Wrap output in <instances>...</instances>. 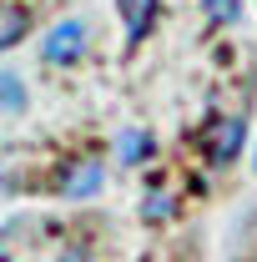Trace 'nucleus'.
<instances>
[{
    "label": "nucleus",
    "mask_w": 257,
    "mask_h": 262,
    "mask_svg": "<svg viewBox=\"0 0 257 262\" xmlns=\"http://www.w3.org/2000/svg\"><path fill=\"white\" fill-rule=\"evenodd\" d=\"M242 141H247V121L242 116H212L202 126V157L212 166H227V162H237Z\"/></svg>",
    "instance_id": "f257e3e1"
},
{
    "label": "nucleus",
    "mask_w": 257,
    "mask_h": 262,
    "mask_svg": "<svg viewBox=\"0 0 257 262\" xmlns=\"http://www.w3.org/2000/svg\"><path fill=\"white\" fill-rule=\"evenodd\" d=\"M101 182H106V166L96 162V157H81V162H71L61 171V192L71 196V202H86V196L101 192Z\"/></svg>",
    "instance_id": "7ed1b4c3"
},
{
    "label": "nucleus",
    "mask_w": 257,
    "mask_h": 262,
    "mask_svg": "<svg viewBox=\"0 0 257 262\" xmlns=\"http://www.w3.org/2000/svg\"><path fill=\"white\" fill-rule=\"evenodd\" d=\"M202 10H207V20L227 26V20H237V15H242V0H202Z\"/></svg>",
    "instance_id": "1a4fd4ad"
},
{
    "label": "nucleus",
    "mask_w": 257,
    "mask_h": 262,
    "mask_svg": "<svg viewBox=\"0 0 257 262\" xmlns=\"http://www.w3.org/2000/svg\"><path fill=\"white\" fill-rule=\"evenodd\" d=\"M81 51H86V20H76V15L56 20L40 35V61L46 66H71V61H81Z\"/></svg>",
    "instance_id": "f03ea898"
},
{
    "label": "nucleus",
    "mask_w": 257,
    "mask_h": 262,
    "mask_svg": "<svg viewBox=\"0 0 257 262\" xmlns=\"http://www.w3.org/2000/svg\"><path fill=\"white\" fill-rule=\"evenodd\" d=\"M116 10H121V20H126V35L141 40L146 26H152V15H157V0H116Z\"/></svg>",
    "instance_id": "39448f33"
},
{
    "label": "nucleus",
    "mask_w": 257,
    "mask_h": 262,
    "mask_svg": "<svg viewBox=\"0 0 257 262\" xmlns=\"http://www.w3.org/2000/svg\"><path fill=\"white\" fill-rule=\"evenodd\" d=\"M152 131H141V126H121L116 131V162L121 166H141L146 157H152Z\"/></svg>",
    "instance_id": "20e7f679"
},
{
    "label": "nucleus",
    "mask_w": 257,
    "mask_h": 262,
    "mask_svg": "<svg viewBox=\"0 0 257 262\" xmlns=\"http://www.w3.org/2000/svg\"><path fill=\"white\" fill-rule=\"evenodd\" d=\"M26 26H31V20H26L20 5H0V51H10V46L26 35Z\"/></svg>",
    "instance_id": "423d86ee"
},
{
    "label": "nucleus",
    "mask_w": 257,
    "mask_h": 262,
    "mask_svg": "<svg viewBox=\"0 0 257 262\" xmlns=\"http://www.w3.org/2000/svg\"><path fill=\"white\" fill-rule=\"evenodd\" d=\"M172 212H177V207H172L166 192H146V202H141V217H146V222H166Z\"/></svg>",
    "instance_id": "6e6552de"
},
{
    "label": "nucleus",
    "mask_w": 257,
    "mask_h": 262,
    "mask_svg": "<svg viewBox=\"0 0 257 262\" xmlns=\"http://www.w3.org/2000/svg\"><path fill=\"white\" fill-rule=\"evenodd\" d=\"M0 262H10V257H5V247H0Z\"/></svg>",
    "instance_id": "9d476101"
},
{
    "label": "nucleus",
    "mask_w": 257,
    "mask_h": 262,
    "mask_svg": "<svg viewBox=\"0 0 257 262\" xmlns=\"http://www.w3.org/2000/svg\"><path fill=\"white\" fill-rule=\"evenodd\" d=\"M252 166H257V151H252Z\"/></svg>",
    "instance_id": "9b49d317"
},
{
    "label": "nucleus",
    "mask_w": 257,
    "mask_h": 262,
    "mask_svg": "<svg viewBox=\"0 0 257 262\" xmlns=\"http://www.w3.org/2000/svg\"><path fill=\"white\" fill-rule=\"evenodd\" d=\"M0 106H5V111H26V86H20L15 71L0 76Z\"/></svg>",
    "instance_id": "0eeeda50"
}]
</instances>
